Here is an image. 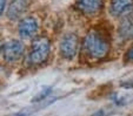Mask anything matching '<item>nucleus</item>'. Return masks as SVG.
Returning <instances> with one entry per match:
<instances>
[{"label":"nucleus","mask_w":133,"mask_h":116,"mask_svg":"<svg viewBox=\"0 0 133 116\" xmlns=\"http://www.w3.org/2000/svg\"><path fill=\"white\" fill-rule=\"evenodd\" d=\"M51 43L46 38H38L33 41L32 49L28 55V62L31 65H40L50 55Z\"/></svg>","instance_id":"nucleus-2"},{"label":"nucleus","mask_w":133,"mask_h":116,"mask_svg":"<svg viewBox=\"0 0 133 116\" xmlns=\"http://www.w3.org/2000/svg\"><path fill=\"white\" fill-rule=\"evenodd\" d=\"M133 11V0H111L110 12L114 17L131 14Z\"/></svg>","instance_id":"nucleus-6"},{"label":"nucleus","mask_w":133,"mask_h":116,"mask_svg":"<svg viewBox=\"0 0 133 116\" xmlns=\"http://www.w3.org/2000/svg\"><path fill=\"white\" fill-rule=\"evenodd\" d=\"M125 60L126 61H133V43L130 48H128L127 53L125 54Z\"/></svg>","instance_id":"nucleus-14"},{"label":"nucleus","mask_w":133,"mask_h":116,"mask_svg":"<svg viewBox=\"0 0 133 116\" xmlns=\"http://www.w3.org/2000/svg\"><path fill=\"white\" fill-rule=\"evenodd\" d=\"M51 91H52V88H51V87H44V88L34 96V98H33V102H34V103H38V102L46 100V98L50 96Z\"/></svg>","instance_id":"nucleus-11"},{"label":"nucleus","mask_w":133,"mask_h":116,"mask_svg":"<svg viewBox=\"0 0 133 116\" xmlns=\"http://www.w3.org/2000/svg\"><path fill=\"white\" fill-rule=\"evenodd\" d=\"M27 1L26 0H12L7 8V17L10 20H17L26 12Z\"/></svg>","instance_id":"nucleus-8"},{"label":"nucleus","mask_w":133,"mask_h":116,"mask_svg":"<svg viewBox=\"0 0 133 116\" xmlns=\"http://www.w3.org/2000/svg\"><path fill=\"white\" fill-rule=\"evenodd\" d=\"M5 7H6V0H0V17L3 15Z\"/></svg>","instance_id":"nucleus-15"},{"label":"nucleus","mask_w":133,"mask_h":116,"mask_svg":"<svg viewBox=\"0 0 133 116\" xmlns=\"http://www.w3.org/2000/svg\"><path fill=\"white\" fill-rule=\"evenodd\" d=\"M79 47V39L74 33H67L60 41V54L63 58L71 60L77 55Z\"/></svg>","instance_id":"nucleus-3"},{"label":"nucleus","mask_w":133,"mask_h":116,"mask_svg":"<svg viewBox=\"0 0 133 116\" xmlns=\"http://www.w3.org/2000/svg\"><path fill=\"white\" fill-rule=\"evenodd\" d=\"M84 51L92 59H101L108 52V42L97 32H91L85 36Z\"/></svg>","instance_id":"nucleus-1"},{"label":"nucleus","mask_w":133,"mask_h":116,"mask_svg":"<svg viewBox=\"0 0 133 116\" xmlns=\"http://www.w3.org/2000/svg\"><path fill=\"white\" fill-rule=\"evenodd\" d=\"M93 116H106V114L104 113V111H99L98 114H94Z\"/></svg>","instance_id":"nucleus-16"},{"label":"nucleus","mask_w":133,"mask_h":116,"mask_svg":"<svg viewBox=\"0 0 133 116\" xmlns=\"http://www.w3.org/2000/svg\"><path fill=\"white\" fill-rule=\"evenodd\" d=\"M77 8L84 14H97L103 8V0H77Z\"/></svg>","instance_id":"nucleus-7"},{"label":"nucleus","mask_w":133,"mask_h":116,"mask_svg":"<svg viewBox=\"0 0 133 116\" xmlns=\"http://www.w3.org/2000/svg\"><path fill=\"white\" fill-rule=\"evenodd\" d=\"M55 100H57V97H50V98H47V100H44V101H41V103H40V102H38L35 106L27 107V108L20 110L15 116H30V115H32V114L37 113L38 110H40V109H43V108H45V107L50 106V104L53 103Z\"/></svg>","instance_id":"nucleus-10"},{"label":"nucleus","mask_w":133,"mask_h":116,"mask_svg":"<svg viewBox=\"0 0 133 116\" xmlns=\"http://www.w3.org/2000/svg\"><path fill=\"white\" fill-rule=\"evenodd\" d=\"M3 46H4V45H1V42H0V51L3 49Z\"/></svg>","instance_id":"nucleus-17"},{"label":"nucleus","mask_w":133,"mask_h":116,"mask_svg":"<svg viewBox=\"0 0 133 116\" xmlns=\"http://www.w3.org/2000/svg\"><path fill=\"white\" fill-rule=\"evenodd\" d=\"M112 100L113 102L117 104V106H123V104H125L126 102V97L124 95H119V94H114V95L112 96Z\"/></svg>","instance_id":"nucleus-12"},{"label":"nucleus","mask_w":133,"mask_h":116,"mask_svg":"<svg viewBox=\"0 0 133 116\" xmlns=\"http://www.w3.org/2000/svg\"><path fill=\"white\" fill-rule=\"evenodd\" d=\"M120 86L123 87V88H126V89L133 88V79H130V80H126V81H124V82H121Z\"/></svg>","instance_id":"nucleus-13"},{"label":"nucleus","mask_w":133,"mask_h":116,"mask_svg":"<svg viewBox=\"0 0 133 116\" xmlns=\"http://www.w3.org/2000/svg\"><path fill=\"white\" fill-rule=\"evenodd\" d=\"M118 34L123 40L133 39V14H127L124 17L119 25Z\"/></svg>","instance_id":"nucleus-9"},{"label":"nucleus","mask_w":133,"mask_h":116,"mask_svg":"<svg viewBox=\"0 0 133 116\" xmlns=\"http://www.w3.org/2000/svg\"><path fill=\"white\" fill-rule=\"evenodd\" d=\"M18 32H19V35L23 39L32 38V36L35 35V33L38 32V21L34 18H32V17L24 18L19 22Z\"/></svg>","instance_id":"nucleus-5"},{"label":"nucleus","mask_w":133,"mask_h":116,"mask_svg":"<svg viewBox=\"0 0 133 116\" xmlns=\"http://www.w3.org/2000/svg\"><path fill=\"white\" fill-rule=\"evenodd\" d=\"M1 53H3V56L6 61L13 62V61L18 60V59L23 55L24 45L19 40H11L3 46Z\"/></svg>","instance_id":"nucleus-4"}]
</instances>
